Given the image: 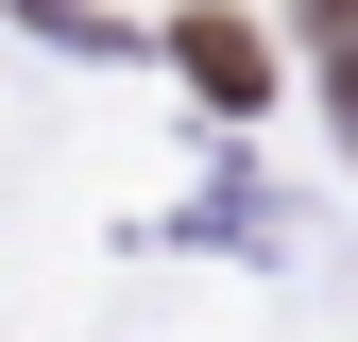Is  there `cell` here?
Instances as JSON below:
<instances>
[{"mask_svg": "<svg viewBox=\"0 0 358 342\" xmlns=\"http://www.w3.org/2000/svg\"><path fill=\"white\" fill-rule=\"evenodd\" d=\"M341 137H358V52H341Z\"/></svg>", "mask_w": 358, "mask_h": 342, "instance_id": "cell-3", "label": "cell"}, {"mask_svg": "<svg viewBox=\"0 0 358 342\" xmlns=\"http://www.w3.org/2000/svg\"><path fill=\"white\" fill-rule=\"evenodd\" d=\"M307 34H324V52H358V0H307Z\"/></svg>", "mask_w": 358, "mask_h": 342, "instance_id": "cell-2", "label": "cell"}, {"mask_svg": "<svg viewBox=\"0 0 358 342\" xmlns=\"http://www.w3.org/2000/svg\"><path fill=\"white\" fill-rule=\"evenodd\" d=\"M171 52H188V86H205V103H273V34H256V18H222V0H205V18H171Z\"/></svg>", "mask_w": 358, "mask_h": 342, "instance_id": "cell-1", "label": "cell"}]
</instances>
